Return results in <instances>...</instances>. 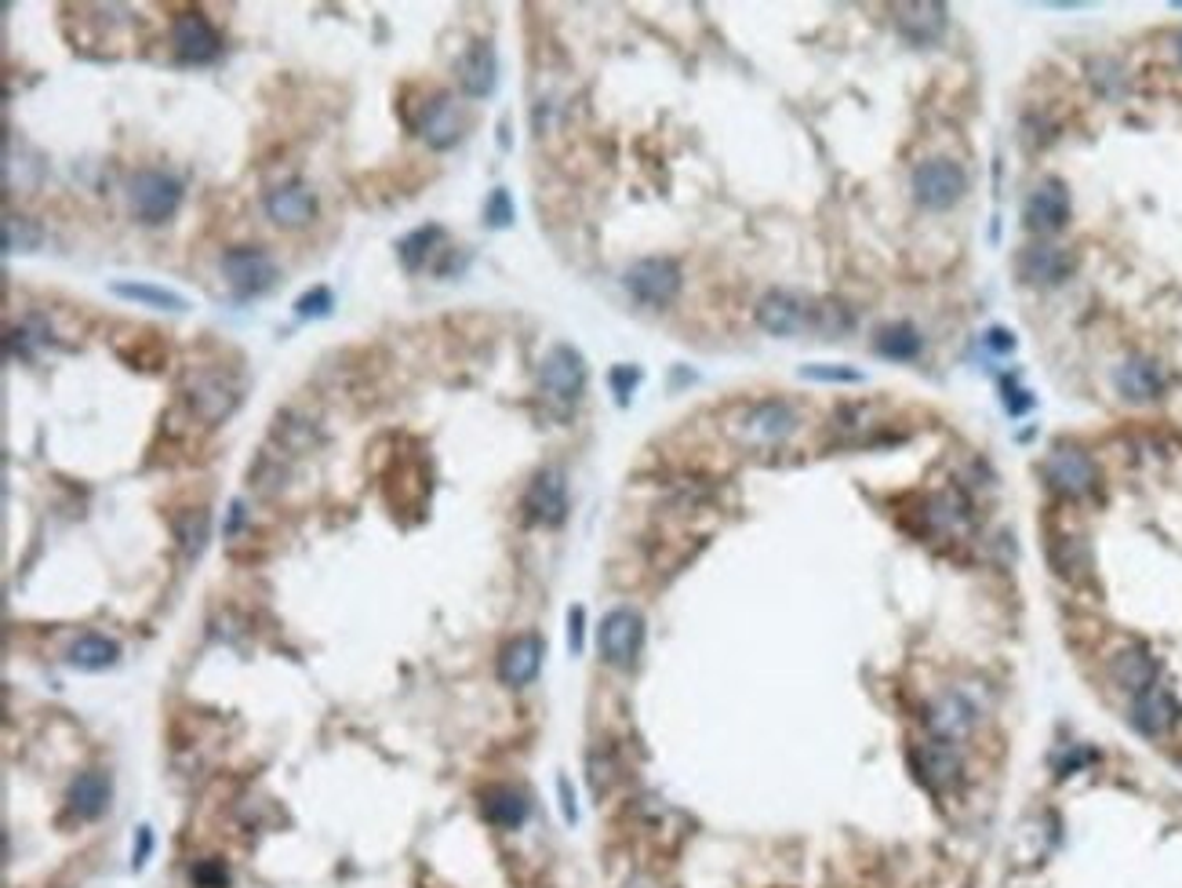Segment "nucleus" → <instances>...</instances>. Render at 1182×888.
<instances>
[{
    "mask_svg": "<svg viewBox=\"0 0 1182 888\" xmlns=\"http://www.w3.org/2000/svg\"><path fill=\"white\" fill-rule=\"evenodd\" d=\"M1179 714H1182V710H1179L1175 696H1172V692H1168L1161 682L1150 685V688H1142L1139 696H1132V725H1135V733L1150 736V739L1172 733L1175 722H1179Z\"/></svg>",
    "mask_w": 1182,
    "mask_h": 888,
    "instance_id": "dca6fc26",
    "label": "nucleus"
},
{
    "mask_svg": "<svg viewBox=\"0 0 1182 888\" xmlns=\"http://www.w3.org/2000/svg\"><path fill=\"white\" fill-rule=\"evenodd\" d=\"M1004 404H1008L1011 415H1027V412L1033 408V397H1030V390L1004 383Z\"/></svg>",
    "mask_w": 1182,
    "mask_h": 888,
    "instance_id": "a19ab883",
    "label": "nucleus"
},
{
    "mask_svg": "<svg viewBox=\"0 0 1182 888\" xmlns=\"http://www.w3.org/2000/svg\"><path fill=\"white\" fill-rule=\"evenodd\" d=\"M1088 70H1092L1088 77H1092V84L1099 88V95L1118 99L1121 91H1124V73H1121V67H1118L1113 59H1095Z\"/></svg>",
    "mask_w": 1182,
    "mask_h": 888,
    "instance_id": "f704fd0d",
    "label": "nucleus"
},
{
    "mask_svg": "<svg viewBox=\"0 0 1182 888\" xmlns=\"http://www.w3.org/2000/svg\"><path fill=\"white\" fill-rule=\"evenodd\" d=\"M626 292L637 299V303L645 306H669L680 292V266L674 263V259H663V255H648V259H637L634 266L626 270Z\"/></svg>",
    "mask_w": 1182,
    "mask_h": 888,
    "instance_id": "6e6552de",
    "label": "nucleus"
},
{
    "mask_svg": "<svg viewBox=\"0 0 1182 888\" xmlns=\"http://www.w3.org/2000/svg\"><path fill=\"white\" fill-rule=\"evenodd\" d=\"M444 241V230L441 226H418V230H412L408 233V238H401L397 241V259H401V266L404 270H423L426 266V259L433 255V252H437V244Z\"/></svg>",
    "mask_w": 1182,
    "mask_h": 888,
    "instance_id": "473e14b6",
    "label": "nucleus"
},
{
    "mask_svg": "<svg viewBox=\"0 0 1182 888\" xmlns=\"http://www.w3.org/2000/svg\"><path fill=\"white\" fill-rule=\"evenodd\" d=\"M150 848H153V834H150V827H139V848H135V859H131V864H135V870H139L142 864H147Z\"/></svg>",
    "mask_w": 1182,
    "mask_h": 888,
    "instance_id": "a18cd8bd",
    "label": "nucleus"
},
{
    "mask_svg": "<svg viewBox=\"0 0 1182 888\" xmlns=\"http://www.w3.org/2000/svg\"><path fill=\"white\" fill-rule=\"evenodd\" d=\"M1110 677L1128 692V696H1139L1142 688L1158 685V663H1153L1150 652L1124 648L1110 659Z\"/></svg>",
    "mask_w": 1182,
    "mask_h": 888,
    "instance_id": "393cba45",
    "label": "nucleus"
},
{
    "mask_svg": "<svg viewBox=\"0 0 1182 888\" xmlns=\"http://www.w3.org/2000/svg\"><path fill=\"white\" fill-rule=\"evenodd\" d=\"M910 765L931 790H946L961 779V757H957V747L953 743H942V739L917 743V747L910 750Z\"/></svg>",
    "mask_w": 1182,
    "mask_h": 888,
    "instance_id": "a211bd4d",
    "label": "nucleus"
},
{
    "mask_svg": "<svg viewBox=\"0 0 1182 888\" xmlns=\"http://www.w3.org/2000/svg\"><path fill=\"white\" fill-rule=\"evenodd\" d=\"M925 717H928L931 739L953 743L957 747V743L971 736V728H976V722H979V710L964 692H939V696L931 699Z\"/></svg>",
    "mask_w": 1182,
    "mask_h": 888,
    "instance_id": "ddd939ff",
    "label": "nucleus"
},
{
    "mask_svg": "<svg viewBox=\"0 0 1182 888\" xmlns=\"http://www.w3.org/2000/svg\"><path fill=\"white\" fill-rule=\"evenodd\" d=\"M600 642V656L615 670H629L637 663L640 648H645V619L634 608H612L608 616L600 619L597 630Z\"/></svg>",
    "mask_w": 1182,
    "mask_h": 888,
    "instance_id": "0eeeda50",
    "label": "nucleus"
},
{
    "mask_svg": "<svg viewBox=\"0 0 1182 888\" xmlns=\"http://www.w3.org/2000/svg\"><path fill=\"white\" fill-rule=\"evenodd\" d=\"M458 88L466 99H488L498 84V56L488 41H473L455 62Z\"/></svg>",
    "mask_w": 1182,
    "mask_h": 888,
    "instance_id": "f3484780",
    "label": "nucleus"
},
{
    "mask_svg": "<svg viewBox=\"0 0 1182 888\" xmlns=\"http://www.w3.org/2000/svg\"><path fill=\"white\" fill-rule=\"evenodd\" d=\"M896 26L906 41L917 48L936 44L946 30V8L942 4H902L896 11Z\"/></svg>",
    "mask_w": 1182,
    "mask_h": 888,
    "instance_id": "5701e85b",
    "label": "nucleus"
},
{
    "mask_svg": "<svg viewBox=\"0 0 1182 888\" xmlns=\"http://www.w3.org/2000/svg\"><path fill=\"white\" fill-rule=\"evenodd\" d=\"M873 350L888 361H917L925 350V339L913 324H885L881 332L873 335Z\"/></svg>",
    "mask_w": 1182,
    "mask_h": 888,
    "instance_id": "c85d7f7f",
    "label": "nucleus"
},
{
    "mask_svg": "<svg viewBox=\"0 0 1182 888\" xmlns=\"http://www.w3.org/2000/svg\"><path fill=\"white\" fill-rule=\"evenodd\" d=\"M557 790H560L564 819H568V823H575V819H579V813H575V798H572V787H568V779H557Z\"/></svg>",
    "mask_w": 1182,
    "mask_h": 888,
    "instance_id": "49530a36",
    "label": "nucleus"
},
{
    "mask_svg": "<svg viewBox=\"0 0 1182 888\" xmlns=\"http://www.w3.org/2000/svg\"><path fill=\"white\" fill-rule=\"evenodd\" d=\"M481 813H484V819L492 823V827L514 830V827H521L524 819H528V798H524L517 787H492L481 798Z\"/></svg>",
    "mask_w": 1182,
    "mask_h": 888,
    "instance_id": "a878e982",
    "label": "nucleus"
},
{
    "mask_svg": "<svg viewBox=\"0 0 1182 888\" xmlns=\"http://www.w3.org/2000/svg\"><path fill=\"white\" fill-rule=\"evenodd\" d=\"M538 666H543V637L521 634L498 656V682L509 688H524L538 677Z\"/></svg>",
    "mask_w": 1182,
    "mask_h": 888,
    "instance_id": "4be33fe9",
    "label": "nucleus"
},
{
    "mask_svg": "<svg viewBox=\"0 0 1182 888\" xmlns=\"http://www.w3.org/2000/svg\"><path fill=\"white\" fill-rule=\"evenodd\" d=\"M241 383L226 372V369H201L190 372L186 383H182V401H186L190 415H196L204 426H215L222 420H230L241 404Z\"/></svg>",
    "mask_w": 1182,
    "mask_h": 888,
    "instance_id": "f03ea898",
    "label": "nucleus"
},
{
    "mask_svg": "<svg viewBox=\"0 0 1182 888\" xmlns=\"http://www.w3.org/2000/svg\"><path fill=\"white\" fill-rule=\"evenodd\" d=\"M484 219H488L492 230H506L514 222V201H509V193L503 186L492 190L488 204H484Z\"/></svg>",
    "mask_w": 1182,
    "mask_h": 888,
    "instance_id": "c9c22d12",
    "label": "nucleus"
},
{
    "mask_svg": "<svg viewBox=\"0 0 1182 888\" xmlns=\"http://www.w3.org/2000/svg\"><path fill=\"white\" fill-rule=\"evenodd\" d=\"M1092 757H1095L1092 750H1077V754H1070V757H1067V761H1059V773L1067 776V773H1073V768L1081 765V761H1092Z\"/></svg>",
    "mask_w": 1182,
    "mask_h": 888,
    "instance_id": "de8ad7c7",
    "label": "nucleus"
},
{
    "mask_svg": "<svg viewBox=\"0 0 1182 888\" xmlns=\"http://www.w3.org/2000/svg\"><path fill=\"white\" fill-rule=\"evenodd\" d=\"M208 528H212V517H208V511H201V506H196V511H186V514H182V517H179V525H175V535H179L182 554H186V557H196V554H201V551H204V543H208Z\"/></svg>",
    "mask_w": 1182,
    "mask_h": 888,
    "instance_id": "72a5a7b5",
    "label": "nucleus"
},
{
    "mask_svg": "<svg viewBox=\"0 0 1182 888\" xmlns=\"http://www.w3.org/2000/svg\"><path fill=\"white\" fill-rule=\"evenodd\" d=\"M583 623H586V612L575 605V608L568 612V648L575 652V656L583 652Z\"/></svg>",
    "mask_w": 1182,
    "mask_h": 888,
    "instance_id": "37998d69",
    "label": "nucleus"
},
{
    "mask_svg": "<svg viewBox=\"0 0 1182 888\" xmlns=\"http://www.w3.org/2000/svg\"><path fill=\"white\" fill-rule=\"evenodd\" d=\"M128 201H131V212H135L139 222L161 226V222H168L179 212L182 186H179V179L156 172V168H142V172H135L128 182Z\"/></svg>",
    "mask_w": 1182,
    "mask_h": 888,
    "instance_id": "39448f33",
    "label": "nucleus"
},
{
    "mask_svg": "<svg viewBox=\"0 0 1182 888\" xmlns=\"http://www.w3.org/2000/svg\"><path fill=\"white\" fill-rule=\"evenodd\" d=\"M1175 51H1179V59H1182V33L1175 37Z\"/></svg>",
    "mask_w": 1182,
    "mask_h": 888,
    "instance_id": "8fccbe9b",
    "label": "nucleus"
},
{
    "mask_svg": "<svg viewBox=\"0 0 1182 888\" xmlns=\"http://www.w3.org/2000/svg\"><path fill=\"white\" fill-rule=\"evenodd\" d=\"M110 805V779L102 773H81L70 787V808L81 819H99Z\"/></svg>",
    "mask_w": 1182,
    "mask_h": 888,
    "instance_id": "cd10ccee",
    "label": "nucleus"
},
{
    "mask_svg": "<svg viewBox=\"0 0 1182 888\" xmlns=\"http://www.w3.org/2000/svg\"><path fill=\"white\" fill-rule=\"evenodd\" d=\"M612 390H615V397H619V404H626L629 401V394H634V386L640 383V372L637 369H626V364H623V369H612Z\"/></svg>",
    "mask_w": 1182,
    "mask_h": 888,
    "instance_id": "ea45409f",
    "label": "nucleus"
},
{
    "mask_svg": "<svg viewBox=\"0 0 1182 888\" xmlns=\"http://www.w3.org/2000/svg\"><path fill=\"white\" fill-rule=\"evenodd\" d=\"M1070 208L1073 204H1070L1067 182L1044 179L1041 186H1037L1027 198V208H1022V226H1027L1030 233H1041V238H1048V233H1059L1070 222Z\"/></svg>",
    "mask_w": 1182,
    "mask_h": 888,
    "instance_id": "f8f14e48",
    "label": "nucleus"
},
{
    "mask_svg": "<svg viewBox=\"0 0 1182 888\" xmlns=\"http://www.w3.org/2000/svg\"><path fill=\"white\" fill-rule=\"evenodd\" d=\"M332 306H335V299H332V292L324 289V284H321V289H310L306 295L295 299V313H299V317H327V313H332Z\"/></svg>",
    "mask_w": 1182,
    "mask_h": 888,
    "instance_id": "e433bc0d",
    "label": "nucleus"
},
{
    "mask_svg": "<svg viewBox=\"0 0 1182 888\" xmlns=\"http://www.w3.org/2000/svg\"><path fill=\"white\" fill-rule=\"evenodd\" d=\"M219 266H222V278H226L233 299H255L277 284V263H273V255L262 252V248H252V244L226 248L219 259Z\"/></svg>",
    "mask_w": 1182,
    "mask_h": 888,
    "instance_id": "20e7f679",
    "label": "nucleus"
},
{
    "mask_svg": "<svg viewBox=\"0 0 1182 888\" xmlns=\"http://www.w3.org/2000/svg\"><path fill=\"white\" fill-rule=\"evenodd\" d=\"M1016 270H1019V278L1027 284H1037V289H1055V284L1073 278L1077 259H1073L1070 248L1037 241V244H1027L1016 255Z\"/></svg>",
    "mask_w": 1182,
    "mask_h": 888,
    "instance_id": "9d476101",
    "label": "nucleus"
},
{
    "mask_svg": "<svg viewBox=\"0 0 1182 888\" xmlns=\"http://www.w3.org/2000/svg\"><path fill=\"white\" fill-rule=\"evenodd\" d=\"M800 379H816V383H862V372L856 369H830V364H808L800 369Z\"/></svg>",
    "mask_w": 1182,
    "mask_h": 888,
    "instance_id": "4c0bfd02",
    "label": "nucleus"
},
{
    "mask_svg": "<svg viewBox=\"0 0 1182 888\" xmlns=\"http://www.w3.org/2000/svg\"><path fill=\"white\" fill-rule=\"evenodd\" d=\"M524 514L546 528H554L568 517V481H564L560 466H543L532 477L528 492H524Z\"/></svg>",
    "mask_w": 1182,
    "mask_h": 888,
    "instance_id": "9b49d317",
    "label": "nucleus"
},
{
    "mask_svg": "<svg viewBox=\"0 0 1182 888\" xmlns=\"http://www.w3.org/2000/svg\"><path fill=\"white\" fill-rule=\"evenodd\" d=\"M113 295L131 299L139 306H153V310H168V313H186L190 303L172 289H156V284H142V281H113L110 284Z\"/></svg>",
    "mask_w": 1182,
    "mask_h": 888,
    "instance_id": "7c9ffc66",
    "label": "nucleus"
},
{
    "mask_svg": "<svg viewBox=\"0 0 1182 888\" xmlns=\"http://www.w3.org/2000/svg\"><path fill=\"white\" fill-rule=\"evenodd\" d=\"M968 172L953 157H931L913 168V198L928 212H950L964 198Z\"/></svg>",
    "mask_w": 1182,
    "mask_h": 888,
    "instance_id": "7ed1b4c3",
    "label": "nucleus"
},
{
    "mask_svg": "<svg viewBox=\"0 0 1182 888\" xmlns=\"http://www.w3.org/2000/svg\"><path fill=\"white\" fill-rule=\"evenodd\" d=\"M987 346L993 350V354H1011V350H1016V335H1011L1008 329H990Z\"/></svg>",
    "mask_w": 1182,
    "mask_h": 888,
    "instance_id": "c03bdc74",
    "label": "nucleus"
},
{
    "mask_svg": "<svg viewBox=\"0 0 1182 888\" xmlns=\"http://www.w3.org/2000/svg\"><path fill=\"white\" fill-rule=\"evenodd\" d=\"M925 517H928V528H931V532H942V535H964L968 525H971L968 503L961 500V495H953V492L931 495Z\"/></svg>",
    "mask_w": 1182,
    "mask_h": 888,
    "instance_id": "bb28decb",
    "label": "nucleus"
},
{
    "mask_svg": "<svg viewBox=\"0 0 1182 888\" xmlns=\"http://www.w3.org/2000/svg\"><path fill=\"white\" fill-rule=\"evenodd\" d=\"M193 881L201 888H222V885H226V870H222L219 864H196L193 867Z\"/></svg>",
    "mask_w": 1182,
    "mask_h": 888,
    "instance_id": "79ce46f5",
    "label": "nucleus"
},
{
    "mask_svg": "<svg viewBox=\"0 0 1182 888\" xmlns=\"http://www.w3.org/2000/svg\"><path fill=\"white\" fill-rule=\"evenodd\" d=\"M117 656H121V648H117V642H110V637L102 634H84L77 637V642L70 645V652H65V659H70V666H77V670H107V666L117 663Z\"/></svg>",
    "mask_w": 1182,
    "mask_h": 888,
    "instance_id": "c756f323",
    "label": "nucleus"
},
{
    "mask_svg": "<svg viewBox=\"0 0 1182 888\" xmlns=\"http://www.w3.org/2000/svg\"><path fill=\"white\" fill-rule=\"evenodd\" d=\"M811 313H816V306H808L800 295L775 289L757 303V324L768 335L782 339V335H797V332L811 329Z\"/></svg>",
    "mask_w": 1182,
    "mask_h": 888,
    "instance_id": "2eb2a0df",
    "label": "nucleus"
},
{
    "mask_svg": "<svg viewBox=\"0 0 1182 888\" xmlns=\"http://www.w3.org/2000/svg\"><path fill=\"white\" fill-rule=\"evenodd\" d=\"M262 204H266V215L284 230L306 226V222H313V215H317V198H313V190L302 186V182H284V186H273Z\"/></svg>",
    "mask_w": 1182,
    "mask_h": 888,
    "instance_id": "412c9836",
    "label": "nucleus"
},
{
    "mask_svg": "<svg viewBox=\"0 0 1182 888\" xmlns=\"http://www.w3.org/2000/svg\"><path fill=\"white\" fill-rule=\"evenodd\" d=\"M586 390V361L575 346L557 343L538 364V394L557 415H568L583 401Z\"/></svg>",
    "mask_w": 1182,
    "mask_h": 888,
    "instance_id": "f257e3e1",
    "label": "nucleus"
},
{
    "mask_svg": "<svg viewBox=\"0 0 1182 888\" xmlns=\"http://www.w3.org/2000/svg\"><path fill=\"white\" fill-rule=\"evenodd\" d=\"M172 48L179 62H190V67H201V62L219 59L222 41L215 33V26L208 22L201 11H186L172 22Z\"/></svg>",
    "mask_w": 1182,
    "mask_h": 888,
    "instance_id": "4468645a",
    "label": "nucleus"
},
{
    "mask_svg": "<svg viewBox=\"0 0 1182 888\" xmlns=\"http://www.w3.org/2000/svg\"><path fill=\"white\" fill-rule=\"evenodd\" d=\"M615 783V761L612 757H600L597 750L589 754V787H594V794H604Z\"/></svg>",
    "mask_w": 1182,
    "mask_h": 888,
    "instance_id": "58836bf2",
    "label": "nucleus"
},
{
    "mask_svg": "<svg viewBox=\"0 0 1182 888\" xmlns=\"http://www.w3.org/2000/svg\"><path fill=\"white\" fill-rule=\"evenodd\" d=\"M1044 481L1048 488L1067 495V500H1081L1095 488L1099 470L1092 463V455L1081 448H1070V444H1059V448L1044 460Z\"/></svg>",
    "mask_w": 1182,
    "mask_h": 888,
    "instance_id": "1a4fd4ad",
    "label": "nucleus"
},
{
    "mask_svg": "<svg viewBox=\"0 0 1182 888\" xmlns=\"http://www.w3.org/2000/svg\"><path fill=\"white\" fill-rule=\"evenodd\" d=\"M800 426V415L790 401L782 397H765L746 404L735 420V434L746 444H782L786 437H794Z\"/></svg>",
    "mask_w": 1182,
    "mask_h": 888,
    "instance_id": "423d86ee",
    "label": "nucleus"
},
{
    "mask_svg": "<svg viewBox=\"0 0 1182 888\" xmlns=\"http://www.w3.org/2000/svg\"><path fill=\"white\" fill-rule=\"evenodd\" d=\"M1113 383H1118V394L1124 401L1146 404V401H1158L1164 394L1168 375L1153 357H1139L1135 354V357H1128L1118 372H1113Z\"/></svg>",
    "mask_w": 1182,
    "mask_h": 888,
    "instance_id": "aec40b11",
    "label": "nucleus"
},
{
    "mask_svg": "<svg viewBox=\"0 0 1182 888\" xmlns=\"http://www.w3.org/2000/svg\"><path fill=\"white\" fill-rule=\"evenodd\" d=\"M0 241H4V252L16 255V252H37L44 241V230L41 222L30 219V215H16L8 212L4 222H0Z\"/></svg>",
    "mask_w": 1182,
    "mask_h": 888,
    "instance_id": "2f4dec72",
    "label": "nucleus"
},
{
    "mask_svg": "<svg viewBox=\"0 0 1182 888\" xmlns=\"http://www.w3.org/2000/svg\"><path fill=\"white\" fill-rule=\"evenodd\" d=\"M1048 561L1067 583H1084L1092 579V551L1081 535H1055L1048 543Z\"/></svg>",
    "mask_w": 1182,
    "mask_h": 888,
    "instance_id": "b1692460",
    "label": "nucleus"
},
{
    "mask_svg": "<svg viewBox=\"0 0 1182 888\" xmlns=\"http://www.w3.org/2000/svg\"><path fill=\"white\" fill-rule=\"evenodd\" d=\"M418 135H423L430 150H452L455 142L463 139V113H458L448 91H437V95L426 102L423 117H418Z\"/></svg>",
    "mask_w": 1182,
    "mask_h": 888,
    "instance_id": "6ab92c4d",
    "label": "nucleus"
},
{
    "mask_svg": "<svg viewBox=\"0 0 1182 888\" xmlns=\"http://www.w3.org/2000/svg\"><path fill=\"white\" fill-rule=\"evenodd\" d=\"M626 888H659V885H655L651 878H629Z\"/></svg>",
    "mask_w": 1182,
    "mask_h": 888,
    "instance_id": "09e8293b",
    "label": "nucleus"
}]
</instances>
